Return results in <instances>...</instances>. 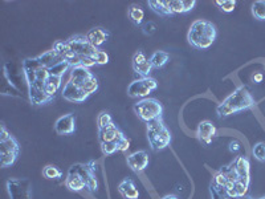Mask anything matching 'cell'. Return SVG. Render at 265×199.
Returning <instances> with one entry per match:
<instances>
[{"label":"cell","instance_id":"obj_5","mask_svg":"<svg viewBox=\"0 0 265 199\" xmlns=\"http://www.w3.org/2000/svg\"><path fill=\"white\" fill-rule=\"evenodd\" d=\"M96 171H97L96 161L72 165L66 174L65 187L70 191H81L84 189L89 191H96L98 189Z\"/></svg>","mask_w":265,"mask_h":199},{"label":"cell","instance_id":"obj_33","mask_svg":"<svg viewBox=\"0 0 265 199\" xmlns=\"http://www.w3.org/2000/svg\"><path fill=\"white\" fill-rule=\"evenodd\" d=\"M260 199H265V196H262V198H260Z\"/></svg>","mask_w":265,"mask_h":199},{"label":"cell","instance_id":"obj_21","mask_svg":"<svg viewBox=\"0 0 265 199\" xmlns=\"http://www.w3.org/2000/svg\"><path fill=\"white\" fill-rule=\"evenodd\" d=\"M170 60V55L164 51H157V52L153 53V56L150 57V63L153 65V68L155 69H159V68H163L166 64L168 63Z\"/></svg>","mask_w":265,"mask_h":199},{"label":"cell","instance_id":"obj_23","mask_svg":"<svg viewBox=\"0 0 265 199\" xmlns=\"http://www.w3.org/2000/svg\"><path fill=\"white\" fill-rule=\"evenodd\" d=\"M209 192H211V199H252L249 196H240V198H232L226 192V190L216 186L215 183L209 185Z\"/></svg>","mask_w":265,"mask_h":199},{"label":"cell","instance_id":"obj_32","mask_svg":"<svg viewBox=\"0 0 265 199\" xmlns=\"http://www.w3.org/2000/svg\"><path fill=\"white\" fill-rule=\"evenodd\" d=\"M162 199H179V198L176 195H172V194H170V195L163 196V198H162Z\"/></svg>","mask_w":265,"mask_h":199},{"label":"cell","instance_id":"obj_26","mask_svg":"<svg viewBox=\"0 0 265 199\" xmlns=\"http://www.w3.org/2000/svg\"><path fill=\"white\" fill-rule=\"evenodd\" d=\"M215 4L220 8V11H223L226 14L234 12L235 7H236V2L235 0H216Z\"/></svg>","mask_w":265,"mask_h":199},{"label":"cell","instance_id":"obj_22","mask_svg":"<svg viewBox=\"0 0 265 199\" xmlns=\"http://www.w3.org/2000/svg\"><path fill=\"white\" fill-rule=\"evenodd\" d=\"M129 19L132 21V24L141 25L143 23V19H145V11L142 10L141 6L132 4L129 8Z\"/></svg>","mask_w":265,"mask_h":199},{"label":"cell","instance_id":"obj_4","mask_svg":"<svg viewBox=\"0 0 265 199\" xmlns=\"http://www.w3.org/2000/svg\"><path fill=\"white\" fill-rule=\"evenodd\" d=\"M98 87H100L98 80L89 70V68L74 66L70 73L69 81L66 83L61 92V96L66 101L80 104L86 101L93 93H96L98 91Z\"/></svg>","mask_w":265,"mask_h":199},{"label":"cell","instance_id":"obj_20","mask_svg":"<svg viewBox=\"0 0 265 199\" xmlns=\"http://www.w3.org/2000/svg\"><path fill=\"white\" fill-rule=\"evenodd\" d=\"M168 6H170L171 14L172 15L187 14V12L194 10V7L196 6V2L195 0H170Z\"/></svg>","mask_w":265,"mask_h":199},{"label":"cell","instance_id":"obj_8","mask_svg":"<svg viewBox=\"0 0 265 199\" xmlns=\"http://www.w3.org/2000/svg\"><path fill=\"white\" fill-rule=\"evenodd\" d=\"M217 32L216 27L208 20H195L191 24L189 29V40L190 46L194 47L195 49H207L212 46L215 40H216Z\"/></svg>","mask_w":265,"mask_h":199},{"label":"cell","instance_id":"obj_30","mask_svg":"<svg viewBox=\"0 0 265 199\" xmlns=\"http://www.w3.org/2000/svg\"><path fill=\"white\" fill-rule=\"evenodd\" d=\"M241 146H240V142L239 141H232V142L230 143V151H232V153H237V151L240 150Z\"/></svg>","mask_w":265,"mask_h":199},{"label":"cell","instance_id":"obj_1","mask_svg":"<svg viewBox=\"0 0 265 199\" xmlns=\"http://www.w3.org/2000/svg\"><path fill=\"white\" fill-rule=\"evenodd\" d=\"M72 68L55 51H48L33 59L23 61V73L28 85V96L32 105H44L53 101L61 88L65 72Z\"/></svg>","mask_w":265,"mask_h":199},{"label":"cell","instance_id":"obj_24","mask_svg":"<svg viewBox=\"0 0 265 199\" xmlns=\"http://www.w3.org/2000/svg\"><path fill=\"white\" fill-rule=\"evenodd\" d=\"M42 175L51 181H59L63 178V171L60 168H57L56 165H47L46 168L42 169Z\"/></svg>","mask_w":265,"mask_h":199},{"label":"cell","instance_id":"obj_15","mask_svg":"<svg viewBox=\"0 0 265 199\" xmlns=\"http://www.w3.org/2000/svg\"><path fill=\"white\" fill-rule=\"evenodd\" d=\"M126 162L134 173H141L149 166V154L145 150H138L126 157Z\"/></svg>","mask_w":265,"mask_h":199},{"label":"cell","instance_id":"obj_16","mask_svg":"<svg viewBox=\"0 0 265 199\" xmlns=\"http://www.w3.org/2000/svg\"><path fill=\"white\" fill-rule=\"evenodd\" d=\"M55 130L60 136L73 134L74 130H76V117H74V114L69 113V114L60 117L55 124Z\"/></svg>","mask_w":265,"mask_h":199},{"label":"cell","instance_id":"obj_29","mask_svg":"<svg viewBox=\"0 0 265 199\" xmlns=\"http://www.w3.org/2000/svg\"><path fill=\"white\" fill-rule=\"evenodd\" d=\"M155 32H157V25L154 24L153 21H149V23H146V24L143 25V33H145V35L151 36L154 35Z\"/></svg>","mask_w":265,"mask_h":199},{"label":"cell","instance_id":"obj_28","mask_svg":"<svg viewBox=\"0 0 265 199\" xmlns=\"http://www.w3.org/2000/svg\"><path fill=\"white\" fill-rule=\"evenodd\" d=\"M97 124H98V128H105V126H109L110 124H113L112 115L109 114L108 112H101L100 114H98Z\"/></svg>","mask_w":265,"mask_h":199},{"label":"cell","instance_id":"obj_14","mask_svg":"<svg viewBox=\"0 0 265 199\" xmlns=\"http://www.w3.org/2000/svg\"><path fill=\"white\" fill-rule=\"evenodd\" d=\"M132 69L141 77H150L153 65H151L150 60L147 59L146 55L142 51H138L132 56Z\"/></svg>","mask_w":265,"mask_h":199},{"label":"cell","instance_id":"obj_17","mask_svg":"<svg viewBox=\"0 0 265 199\" xmlns=\"http://www.w3.org/2000/svg\"><path fill=\"white\" fill-rule=\"evenodd\" d=\"M216 134V128L213 125V123L206 120L198 125V130H196V136L202 142H204L206 145H209L212 142V138Z\"/></svg>","mask_w":265,"mask_h":199},{"label":"cell","instance_id":"obj_12","mask_svg":"<svg viewBox=\"0 0 265 199\" xmlns=\"http://www.w3.org/2000/svg\"><path fill=\"white\" fill-rule=\"evenodd\" d=\"M158 88V83L153 77H141L127 87V95L132 98H146Z\"/></svg>","mask_w":265,"mask_h":199},{"label":"cell","instance_id":"obj_3","mask_svg":"<svg viewBox=\"0 0 265 199\" xmlns=\"http://www.w3.org/2000/svg\"><path fill=\"white\" fill-rule=\"evenodd\" d=\"M251 165L247 157L239 155L231 162L228 166L220 169L215 177L212 183L226 190L228 195L232 198L245 196L249 187V177H251Z\"/></svg>","mask_w":265,"mask_h":199},{"label":"cell","instance_id":"obj_10","mask_svg":"<svg viewBox=\"0 0 265 199\" xmlns=\"http://www.w3.org/2000/svg\"><path fill=\"white\" fill-rule=\"evenodd\" d=\"M147 140L151 150H163L171 143V133L162 120L147 124Z\"/></svg>","mask_w":265,"mask_h":199},{"label":"cell","instance_id":"obj_25","mask_svg":"<svg viewBox=\"0 0 265 199\" xmlns=\"http://www.w3.org/2000/svg\"><path fill=\"white\" fill-rule=\"evenodd\" d=\"M251 12L256 20L265 21V0H256L252 3Z\"/></svg>","mask_w":265,"mask_h":199},{"label":"cell","instance_id":"obj_7","mask_svg":"<svg viewBox=\"0 0 265 199\" xmlns=\"http://www.w3.org/2000/svg\"><path fill=\"white\" fill-rule=\"evenodd\" d=\"M98 142L105 155H112L117 151H126L130 147L129 140L114 123L105 128H98Z\"/></svg>","mask_w":265,"mask_h":199},{"label":"cell","instance_id":"obj_6","mask_svg":"<svg viewBox=\"0 0 265 199\" xmlns=\"http://www.w3.org/2000/svg\"><path fill=\"white\" fill-rule=\"evenodd\" d=\"M255 105V98L252 97L251 92L248 91L247 87H239L222 104L217 105L216 113L219 117H230L237 112L253 108Z\"/></svg>","mask_w":265,"mask_h":199},{"label":"cell","instance_id":"obj_13","mask_svg":"<svg viewBox=\"0 0 265 199\" xmlns=\"http://www.w3.org/2000/svg\"><path fill=\"white\" fill-rule=\"evenodd\" d=\"M6 185L11 199L32 198V182L28 178H10Z\"/></svg>","mask_w":265,"mask_h":199},{"label":"cell","instance_id":"obj_9","mask_svg":"<svg viewBox=\"0 0 265 199\" xmlns=\"http://www.w3.org/2000/svg\"><path fill=\"white\" fill-rule=\"evenodd\" d=\"M0 153H2V168L4 169L12 166L20 153V145L18 140L8 132L4 125L0 130Z\"/></svg>","mask_w":265,"mask_h":199},{"label":"cell","instance_id":"obj_11","mask_svg":"<svg viewBox=\"0 0 265 199\" xmlns=\"http://www.w3.org/2000/svg\"><path fill=\"white\" fill-rule=\"evenodd\" d=\"M134 112L142 121L149 124L157 120H162L163 105L157 98L146 97L134 104Z\"/></svg>","mask_w":265,"mask_h":199},{"label":"cell","instance_id":"obj_27","mask_svg":"<svg viewBox=\"0 0 265 199\" xmlns=\"http://www.w3.org/2000/svg\"><path fill=\"white\" fill-rule=\"evenodd\" d=\"M252 154L258 162H265V142L256 143L252 149Z\"/></svg>","mask_w":265,"mask_h":199},{"label":"cell","instance_id":"obj_31","mask_svg":"<svg viewBox=\"0 0 265 199\" xmlns=\"http://www.w3.org/2000/svg\"><path fill=\"white\" fill-rule=\"evenodd\" d=\"M252 80L255 81L256 84H260L262 81V74L261 73H255L253 76H252Z\"/></svg>","mask_w":265,"mask_h":199},{"label":"cell","instance_id":"obj_18","mask_svg":"<svg viewBox=\"0 0 265 199\" xmlns=\"http://www.w3.org/2000/svg\"><path fill=\"white\" fill-rule=\"evenodd\" d=\"M109 36H110V33L105 28H101V27L91 29V31L86 33V38L89 40V43H91L92 46L96 47V48H100L104 43L108 42Z\"/></svg>","mask_w":265,"mask_h":199},{"label":"cell","instance_id":"obj_2","mask_svg":"<svg viewBox=\"0 0 265 199\" xmlns=\"http://www.w3.org/2000/svg\"><path fill=\"white\" fill-rule=\"evenodd\" d=\"M53 51L69 61L72 68L95 65H105L109 63V55L100 48H96L89 43L86 36L74 35L66 40H59L53 44Z\"/></svg>","mask_w":265,"mask_h":199},{"label":"cell","instance_id":"obj_19","mask_svg":"<svg viewBox=\"0 0 265 199\" xmlns=\"http://www.w3.org/2000/svg\"><path fill=\"white\" fill-rule=\"evenodd\" d=\"M118 192L125 199H138L140 198V191L137 189L134 181L130 178H125L118 185Z\"/></svg>","mask_w":265,"mask_h":199}]
</instances>
